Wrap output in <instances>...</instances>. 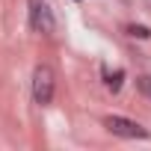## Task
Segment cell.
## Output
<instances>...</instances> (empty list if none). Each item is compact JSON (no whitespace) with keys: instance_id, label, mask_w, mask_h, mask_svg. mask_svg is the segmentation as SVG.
Segmentation results:
<instances>
[{"instance_id":"cell-6","label":"cell","mask_w":151,"mask_h":151,"mask_svg":"<svg viewBox=\"0 0 151 151\" xmlns=\"http://www.w3.org/2000/svg\"><path fill=\"white\" fill-rule=\"evenodd\" d=\"M127 36H133V39H151V30L142 27V24H130L127 27Z\"/></svg>"},{"instance_id":"cell-4","label":"cell","mask_w":151,"mask_h":151,"mask_svg":"<svg viewBox=\"0 0 151 151\" xmlns=\"http://www.w3.org/2000/svg\"><path fill=\"white\" fill-rule=\"evenodd\" d=\"M122 80H124V71H122V68H119V71H113V74H110V71H104V86H107L110 92H119V89H122Z\"/></svg>"},{"instance_id":"cell-2","label":"cell","mask_w":151,"mask_h":151,"mask_svg":"<svg viewBox=\"0 0 151 151\" xmlns=\"http://www.w3.org/2000/svg\"><path fill=\"white\" fill-rule=\"evenodd\" d=\"M30 27L42 36H53L56 30V18L50 12V6L45 3V0H30Z\"/></svg>"},{"instance_id":"cell-1","label":"cell","mask_w":151,"mask_h":151,"mask_svg":"<svg viewBox=\"0 0 151 151\" xmlns=\"http://www.w3.org/2000/svg\"><path fill=\"white\" fill-rule=\"evenodd\" d=\"M53 92H56V74H53L50 65L39 62L33 68V101L42 104V107H47L53 101Z\"/></svg>"},{"instance_id":"cell-5","label":"cell","mask_w":151,"mask_h":151,"mask_svg":"<svg viewBox=\"0 0 151 151\" xmlns=\"http://www.w3.org/2000/svg\"><path fill=\"white\" fill-rule=\"evenodd\" d=\"M136 89H139V95H145L151 101V74H139L136 77Z\"/></svg>"},{"instance_id":"cell-3","label":"cell","mask_w":151,"mask_h":151,"mask_svg":"<svg viewBox=\"0 0 151 151\" xmlns=\"http://www.w3.org/2000/svg\"><path fill=\"white\" fill-rule=\"evenodd\" d=\"M104 127H107L113 136H124V139H145V136H148V130H145L139 122L124 119V116H107V119H104Z\"/></svg>"}]
</instances>
